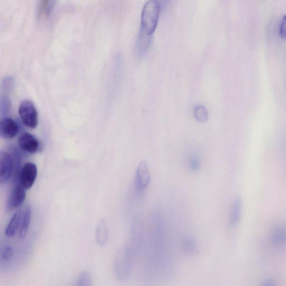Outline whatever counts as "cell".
Listing matches in <instances>:
<instances>
[{"mask_svg": "<svg viewBox=\"0 0 286 286\" xmlns=\"http://www.w3.org/2000/svg\"><path fill=\"white\" fill-rule=\"evenodd\" d=\"M161 1L162 2L165 3L167 1V0H161Z\"/></svg>", "mask_w": 286, "mask_h": 286, "instance_id": "obj_23", "label": "cell"}, {"mask_svg": "<svg viewBox=\"0 0 286 286\" xmlns=\"http://www.w3.org/2000/svg\"><path fill=\"white\" fill-rule=\"evenodd\" d=\"M13 254H14V252H13V250L11 248V247L9 246H7L1 253V259L3 261H9V260L12 257Z\"/></svg>", "mask_w": 286, "mask_h": 286, "instance_id": "obj_21", "label": "cell"}, {"mask_svg": "<svg viewBox=\"0 0 286 286\" xmlns=\"http://www.w3.org/2000/svg\"><path fill=\"white\" fill-rule=\"evenodd\" d=\"M20 148L30 154L36 153L40 149V143L32 134L24 133L19 138Z\"/></svg>", "mask_w": 286, "mask_h": 286, "instance_id": "obj_8", "label": "cell"}, {"mask_svg": "<svg viewBox=\"0 0 286 286\" xmlns=\"http://www.w3.org/2000/svg\"><path fill=\"white\" fill-rule=\"evenodd\" d=\"M56 0H39L37 15L39 19H47L53 10Z\"/></svg>", "mask_w": 286, "mask_h": 286, "instance_id": "obj_11", "label": "cell"}, {"mask_svg": "<svg viewBox=\"0 0 286 286\" xmlns=\"http://www.w3.org/2000/svg\"><path fill=\"white\" fill-rule=\"evenodd\" d=\"M37 175L38 169L36 164L32 162L25 163L21 167L20 173V184L26 190L31 189L37 179Z\"/></svg>", "mask_w": 286, "mask_h": 286, "instance_id": "obj_5", "label": "cell"}, {"mask_svg": "<svg viewBox=\"0 0 286 286\" xmlns=\"http://www.w3.org/2000/svg\"><path fill=\"white\" fill-rule=\"evenodd\" d=\"M184 248L186 252L193 254L197 250V247L194 241L191 239H186L184 241Z\"/></svg>", "mask_w": 286, "mask_h": 286, "instance_id": "obj_19", "label": "cell"}, {"mask_svg": "<svg viewBox=\"0 0 286 286\" xmlns=\"http://www.w3.org/2000/svg\"><path fill=\"white\" fill-rule=\"evenodd\" d=\"M271 241L272 244L281 248L286 245V227L279 226L276 228L273 231L271 235Z\"/></svg>", "mask_w": 286, "mask_h": 286, "instance_id": "obj_12", "label": "cell"}, {"mask_svg": "<svg viewBox=\"0 0 286 286\" xmlns=\"http://www.w3.org/2000/svg\"><path fill=\"white\" fill-rule=\"evenodd\" d=\"M131 266V251L125 248L120 253L118 261L119 274L121 278H127L130 272Z\"/></svg>", "mask_w": 286, "mask_h": 286, "instance_id": "obj_10", "label": "cell"}, {"mask_svg": "<svg viewBox=\"0 0 286 286\" xmlns=\"http://www.w3.org/2000/svg\"><path fill=\"white\" fill-rule=\"evenodd\" d=\"M242 212V201L240 198H237L233 203L231 215H230V224L232 227H235L239 224Z\"/></svg>", "mask_w": 286, "mask_h": 286, "instance_id": "obj_13", "label": "cell"}, {"mask_svg": "<svg viewBox=\"0 0 286 286\" xmlns=\"http://www.w3.org/2000/svg\"><path fill=\"white\" fill-rule=\"evenodd\" d=\"M14 160L11 154L1 151L0 154V184L6 183L14 172Z\"/></svg>", "mask_w": 286, "mask_h": 286, "instance_id": "obj_4", "label": "cell"}, {"mask_svg": "<svg viewBox=\"0 0 286 286\" xmlns=\"http://www.w3.org/2000/svg\"><path fill=\"white\" fill-rule=\"evenodd\" d=\"M189 165L191 170L197 171L201 167V160L198 156L195 153L191 155L189 158Z\"/></svg>", "mask_w": 286, "mask_h": 286, "instance_id": "obj_18", "label": "cell"}, {"mask_svg": "<svg viewBox=\"0 0 286 286\" xmlns=\"http://www.w3.org/2000/svg\"><path fill=\"white\" fill-rule=\"evenodd\" d=\"M160 5L157 0H149L143 7L140 32L153 36L157 27Z\"/></svg>", "mask_w": 286, "mask_h": 286, "instance_id": "obj_1", "label": "cell"}, {"mask_svg": "<svg viewBox=\"0 0 286 286\" xmlns=\"http://www.w3.org/2000/svg\"><path fill=\"white\" fill-rule=\"evenodd\" d=\"M25 190L20 184L16 185L12 188L6 203L7 210L16 209L23 204L26 198Z\"/></svg>", "mask_w": 286, "mask_h": 286, "instance_id": "obj_6", "label": "cell"}, {"mask_svg": "<svg viewBox=\"0 0 286 286\" xmlns=\"http://www.w3.org/2000/svg\"><path fill=\"white\" fill-rule=\"evenodd\" d=\"M19 115L21 121L26 127L30 129L36 128L38 124V115L33 102L30 100H24L21 102Z\"/></svg>", "mask_w": 286, "mask_h": 286, "instance_id": "obj_2", "label": "cell"}, {"mask_svg": "<svg viewBox=\"0 0 286 286\" xmlns=\"http://www.w3.org/2000/svg\"><path fill=\"white\" fill-rule=\"evenodd\" d=\"M152 38L153 36L140 32L136 45V53L139 58H142L148 51Z\"/></svg>", "mask_w": 286, "mask_h": 286, "instance_id": "obj_9", "label": "cell"}, {"mask_svg": "<svg viewBox=\"0 0 286 286\" xmlns=\"http://www.w3.org/2000/svg\"><path fill=\"white\" fill-rule=\"evenodd\" d=\"M19 131V125L10 118H5L0 122V135L5 140L14 138Z\"/></svg>", "mask_w": 286, "mask_h": 286, "instance_id": "obj_7", "label": "cell"}, {"mask_svg": "<svg viewBox=\"0 0 286 286\" xmlns=\"http://www.w3.org/2000/svg\"><path fill=\"white\" fill-rule=\"evenodd\" d=\"M263 285L264 286H275V282L272 280L268 279L264 282Z\"/></svg>", "mask_w": 286, "mask_h": 286, "instance_id": "obj_22", "label": "cell"}, {"mask_svg": "<svg viewBox=\"0 0 286 286\" xmlns=\"http://www.w3.org/2000/svg\"><path fill=\"white\" fill-rule=\"evenodd\" d=\"M108 238V229L106 224L102 221L98 225L96 230V240L98 244L103 245L107 241Z\"/></svg>", "mask_w": 286, "mask_h": 286, "instance_id": "obj_16", "label": "cell"}, {"mask_svg": "<svg viewBox=\"0 0 286 286\" xmlns=\"http://www.w3.org/2000/svg\"><path fill=\"white\" fill-rule=\"evenodd\" d=\"M32 210L29 206L25 207L22 216L20 227L19 236L21 239L27 236L29 228L30 227V222H31Z\"/></svg>", "mask_w": 286, "mask_h": 286, "instance_id": "obj_14", "label": "cell"}, {"mask_svg": "<svg viewBox=\"0 0 286 286\" xmlns=\"http://www.w3.org/2000/svg\"><path fill=\"white\" fill-rule=\"evenodd\" d=\"M193 115L198 122L205 123L209 119V113L204 106L197 105L194 106Z\"/></svg>", "mask_w": 286, "mask_h": 286, "instance_id": "obj_17", "label": "cell"}, {"mask_svg": "<svg viewBox=\"0 0 286 286\" xmlns=\"http://www.w3.org/2000/svg\"><path fill=\"white\" fill-rule=\"evenodd\" d=\"M151 176L148 163L145 160L141 162L137 168L134 179V186L138 194L141 195L148 187Z\"/></svg>", "mask_w": 286, "mask_h": 286, "instance_id": "obj_3", "label": "cell"}, {"mask_svg": "<svg viewBox=\"0 0 286 286\" xmlns=\"http://www.w3.org/2000/svg\"><path fill=\"white\" fill-rule=\"evenodd\" d=\"M21 216V212H16L13 215L10 220L9 223L7 225L6 229L5 234L8 237H14L20 227Z\"/></svg>", "mask_w": 286, "mask_h": 286, "instance_id": "obj_15", "label": "cell"}, {"mask_svg": "<svg viewBox=\"0 0 286 286\" xmlns=\"http://www.w3.org/2000/svg\"><path fill=\"white\" fill-rule=\"evenodd\" d=\"M279 34L280 37L284 40H286V15H285L282 19L280 28Z\"/></svg>", "mask_w": 286, "mask_h": 286, "instance_id": "obj_20", "label": "cell"}]
</instances>
